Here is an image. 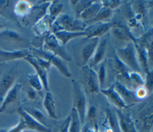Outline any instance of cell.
Segmentation results:
<instances>
[{"label": "cell", "instance_id": "cell-1", "mask_svg": "<svg viewBox=\"0 0 153 132\" xmlns=\"http://www.w3.org/2000/svg\"><path fill=\"white\" fill-rule=\"evenodd\" d=\"M115 55L131 71L140 73L142 72V70L137 56L135 44L133 42L130 41L126 47L117 48Z\"/></svg>", "mask_w": 153, "mask_h": 132}, {"label": "cell", "instance_id": "cell-2", "mask_svg": "<svg viewBox=\"0 0 153 132\" xmlns=\"http://www.w3.org/2000/svg\"><path fill=\"white\" fill-rule=\"evenodd\" d=\"M87 25L81 19H76L66 14H60L52 24L53 33L59 30L83 32Z\"/></svg>", "mask_w": 153, "mask_h": 132}, {"label": "cell", "instance_id": "cell-3", "mask_svg": "<svg viewBox=\"0 0 153 132\" xmlns=\"http://www.w3.org/2000/svg\"><path fill=\"white\" fill-rule=\"evenodd\" d=\"M71 82L72 84L73 91L72 108L76 110L81 124L82 125L85 121L87 110L86 96L78 81L75 79H72Z\"/></svg>", "mask_w": 153, "mask_h": 132}, {"label": "cell", "instance_id": "cell-4", "mask_svg": "<svg viewBox=\"0 0 153 132\" xmlns=\"http://www.w3.org/2000/svg\"><path fill=\"white\" fill-rule=\"evenodd\" d=\"M42 49L59 57L65 62L72 60L71 57L66 51L65 46L59 42L53 32L48 33L45 36Z\"/></svg>", "mask_w": 153, "mask_h": 132}, {"label": "cell", "instance_id": "cell-5", "mask_svg": "<svg viewBox=\"0 0 153 132\" xmlns=\"http://www.w3.org/2000/svg\"><path fill=\"white\" fill-rule=\"evenodd\" d=\"M83 85L85 91L90 94H96L100 91V86L96 71L88 65L81 67Z\"/></svg>", "mask_w": 153, "mask_h": 132}, {"label": "cell", "instance_id": "cell-6", "mask_svg": "<svg viewBox=\"0 0 153 132\" xmlns=\"http://www.w3.org/2000/svg\"><path fill=\"white\" fill-rule=\"evenodd\" d=\"M33 52L35 54H36V56L49 60L51 62V65L55 66L63 75L67 78L71 77L72 73L69 71L67 65L64 60L59 57L43 50L42 48L39 49L33 48Z\"/></svg>", "mask_w": 153, "mask_h": 132}, {"label": "cell", "instance_id": "cell-7", "mask_svg": "<svg viewBox=\"0 0 153 132\" xmlns=\"http://www.w3.org/2000/svg\"><path fill=\"white\" fill-rule=\"evenodd\" d=\"M113 69L117 80L127 88L133 90V87L129 78L130 69L128 68L118 57L116 55L114 56L112 60Z\"/></svg>", "mask_w": 153, "mask_h": 132}, {"label": "cell", "instance_id": "cell-8", "mask_svg": "<svg viewBox=\"0 0 153 132\" xmlns=\"http://www.w3.org/2000/svg\"><path fill=\"white\" fill-rule=\"evenodd\" d=\"M17 112L21 117L26 125V130L35 132H51V130L39 121H36L29 113H27L22 107L17 109Z\"/></svg>", "mask_w": 153, "mask_h": 132}, {"label": "cell", "instance_id": "cell-9", "mask_svg": "<svg viewBox=\"0 0 153 132\" xmlns=\"http://www.w3.org/2000/svg\"><path fill=\"white\" fill-rule=\"evenodd\" d=\"M114 22H100L91 24L87 26L84 32L87 33V39L99 38L104 35L112 27Z\"/></svg>", "mask_w": 153, "mask_h": 132}, {"label": "cell", "instance_id": "cell-10", "mask_svg": "<svg viewBox=\"0 0 153 132\" xmlns=\"http://www.w3.org/2000/svg\"><path fill=\"white\" fill-rule=\"evenodd\" d=\"M22 85L20 83L14 84L8 91L0 106V113L5 112L8 108L17 102Z\"/></svg>", "mask_w": 153, "mask_h": 132}, {"label": "cell", "instance_id": "cell-11", "mask_svg": "<svg viewBox=\"0 0 153 132\" xmlns=\"http://www.w3.org/2000/svg\"><path fill=\"white\" fill-rule=\"evenodd\" d=\"M113 84L115 90L127 105L131 107L139 101L134 90L127 88L117 80Z\"/></svg>", "mask_w": 153, "mask_h": 132}, {"label": "cell", "instance_id": "cell-12", "mask_svg": "<svg viewBox=\"0 0 153 132\" xmlns=\"http://www.w3.org/2000/svg\"><path fill=\"white\" fill-rule=\"evenodd\" d=\"M25 60L30 65L33 66V67L35 69L36 72V74L39 76L43 88L45 89L46 91H49V87H48V70L41 65L37 60L36 57L35 56H32V54H29L26 57L23 59Z\"/></svg>", "mask_w": 153, "mask_h": 132}, {"label": "cell", "instance_id": "cell-13", "mask_svg": "<svg viewBox=\"0 0 153 132\" xmlns=\"http://www.w3.org/2000/svg\"><path fill=\"white\" fill-rule=\"evenodd\" d=\"M99 92L103 94L108 101L116 108V109H122L130 107L127 105L123 100L120 96L115 90L113 84L107 88H100Z\"/></svg>", "mask_w": 153, "mask_h": 132}, {"label": "cell", "instance_id": "cell-14", "mask_svg": "<svg viewBox=\"0 0 153 132\" xmlns=\"http://www.w3.org/2000/svg\"><path fill=\"white\" fill-rule=\"evenodd\" d=\"M115 114L121 132H139L128 113H125L121 109H116Z\"/></svg>", "mask_w": 153, "mask_h": 132}, {"label": "cell", "instance_id": "cell-15", "mask_svg": "<svg viewBox=\"0 0 153 132\" xmlns=\"http://www.w3.org/2000/svg\"><path fill=\"white\" fill-rule=\"evenodd\" d=\"M107 38L104 36L99 40L95 52L88 63V65L91 67L99 65L103 60L106 53Z\"/></svg>", "mask_w": 153, "mask_h": 132}, {"label": "cell", "instance_id": "cell-16", "mask_svg": "<svg viewBox=\"0 0 153 132\" xmlns=\"http://www.w3.org/2000/svg\"><path fill=\"white\" fill-rule=\"evenodd\" d=\"M139 118L140 121L142 129L146 132H151L153 122L152 106L149 105L144 107L139 113Z\"/></svg>", "mask_w": 153, "mask_h": 132}, {"label": "cell", "instance_id": "cell-17", "mask_svg": "<svg viewBox=\"0 0 153 132\" xmlns=\"http://www.w3.org/2000/svg\"><path fill=\"white\" fill-rule=\"evenodd\" d=\"M111 30L118 39L121 41H132L134 44H136V41L131 34L128 30V29L125 27V26L120 24L117 22H114L113 26L111 28Z\"/></svg>", "mask_w": 153, "mask_h": 132}, {"label": "cell", "instance_id": "cell-18", "mask_svg": "<svg viewBox=\"0 0 153 132\" xmlns=\"http://www.w3.org/2000/svg\"><path fill=\"white\" fill-rule=\"evenodd\" d=\"M30 54L27 50H19L13 51H7L0 49V62H5L16 59H24Z\"/></svg>", "mask_w": 153, "mask_h": 132}, {"label": "cell", "instance_id": "cell-19", "mask_svg": "<svg viewBox=\"0 0 153 132\" xmlns=\"http://www.w3.org/2000/svg\"><path fill=\"white\" fill-rule=\"evenodd\" d=\"M23 41L22 37L15 31L4 30L0 32V45H13Z\"/></svg>", "mask_w": 153, "mask_h": 132}, {"label": "cell", "instance_id": "cell-20", "mask_svg": "<svg viewBox=\"0 0 153 132\" xmlns=\"http://www.w3.org/2000/svg\"><path fill=\"white\" fill-rule=\"evenodd\" d=\"M99 38H91L90 41L83 48L82 50V65H87L90 60L93 57L99 44Z\"/></svg>", "mask_w": 153, "mask_h": 132}, {"label": "cell", "instance_id": "cell-21", "mask_svg": "<svg viewBox=\"0 0 153 132\" xmlns=\"http://www.w3.org/2000/svg\"><path fill=\"white\" fill-rule=\"evenodd\" d=\"M59 42L63 45L66 44L72 39L78 38L80 36H87L85 32H70L66 30H59L53 33Z\"/></svg>", "mask_w": 153, "mask_h": 132}, {"label": "cell", "instance_id": "cell-22", "mask_svg": "<svg viewBox=\"0 0 153 132\" xmlns=\"http://www.w3.org/2000/svg\"><path fill=\"white\" fill-rule=\"evenodd\" d=\"M43 105L50 118L53 119H57L54 97L50 91H47L45 94L43 100Z\"/></svg>", "mask_w": 153, "mask_h": 132}, {"label": "cell", "instance_id": "cell-23", "mask_svg": "<svg viewBox=\"0 0 153 132\" xmlns=\"http://www.w3.org/2000/svg\"><path fill=\"white\" fill-rule=\"evenodd\" d=\"M14 76L11 73L4 75L0 81V106L6 94L14 84Z\"/></svg>", "mask_w": 153, "mask_h": 132}, {"label": "cell", "instance_id": "cell-24", "mask_svg": "<svg viewBox=\"0 0 153 132\" xmlns=\"http://www.w3.org/2000/svg\"><path fill=\"white\" fill-rule=\"evenodd\" d=\"M103 7L102 1H95L93 2L79 16L81 20L86 22L93 19Z\"/></svg>", "mask_w": 153, "mask_h": 132}, {"label": "cell", "instance_id": "cell-25", "mask_svg": "<svg viewBox=\"0 0 153 132\" xmlns=\"http://www.w3.org/2000/svg\"><path fill=\"white\" fill-rule=\"evenodd\" d=\"M135 47L137 51V54H138V61L140 65V66L144 70L145 73H146L150 70L149 66V57L148 52L146 49L142 47H140L137 44H135Z\"/></svg>", "mask_w": 153, "mask_h": 132}, {"label": "cell", "instance_id": "cell-26", "mask_svg": "<svg viewBox=\"0 0 153 132\" xmlns=\"http://www.w3.org/2000/svg\"><path fill=\"white\" fill-rule=\"evenodd\" d=\"M112 10H111L107 7H102L97 15L93 19L84 22L87 25L88 24H93L96 22H109L108 20L112 17Z\"/></svg>", "mask_w": 153, "mask_h": 132}, {"label": "cell", "instance_id": "cell-27", "mask_svg": "<svg viewBox=\"0 0 153 132\" xmlns=\"http://www.w3.org/2000/svg\"><path fill=\"white\" fill-rule=\"evenodd\" d=\"M62 10L63 4L59 2V1H54L50 4L48 7L49 14L47 15L50 24H53L57 16L60 14V13Z\"/></svg>", "mask_w": 153, "mask_h": 132}, {"label": "cell", "instance_id": "cell-28", "mask_svg": "<svg viewBox=\"0 0 153 132\" xmlns=\"http://www.w3.org/2000/svg\"><path fill=\"white\" fill-rule=\"evenodd\" d=\"M71 121L69 127L68 132H82V125L76 110L74 108H72L71 115Z\"/></svg>", "mask_w": 153, "mask_h": 132}, {"label": "cell", "instance_id": "cell-29", "mask_svg": "<svg viewBox=\"0 0 153 132\" xmlns=\"http://www.w3.org/2000/svg\"><path fill=\"white\" fill-rule=\"evenodd\" d=\"M32 9V5L30 3L25 1H20L16 4L14 12L20 16H23L26 15Z\"/></svg>", "mask_w": 153, "mask_h": 132}, {"label": "cell", "instance_id": "cell-30", "mask_svg": "<svg viewBox=\"0 0 153 132\" xmlns=\"http://www.w3.org/2000/svg\"><path fill=\"white\" fill-rule=\"evenodd\" d=\"M23 109L27 113H29L31 116H32L34 119H35L36 121L46 125L45 124V116L43 113L41 111H40L39 109L33 107H27L24 108H23Z\"/></svg>", "mask_w": 153, "mask_h": 132}, {"label": "cell", "instance_id": "cell-31", "mask_svg": "<svg viewBox=\"0 0 153 132\" xmlns=\"http://www.w3.org/2000/svg\"><path fill=\"white\" fill-rule=\"evenodd\" d=\"M27 77L29 84L32 89L35 90L37 92L41 91L43 89L42 82L39 76L36 73L29 74L27 75Z\"/></svg>", "mask_w": 153, "mask_h": 132}, {"label": "cell", "instance_id": "cell-32", "mask_svg": "<svg viewBox=\"0 0 153 132\" xmlns=\"http://www.w3.org/2000/svg\"><path fill=\"white\" fill-rule=\"evenodd\" d=\"M94 1L88 0H81V1H75V2L72 3L74 6L76 15L79 17V15L85 11L93 2Z\"/></svg>", "mask_w": 153, "mask_h": 132}, {"label": "cell", "instance_id": "cell-33", "mask_svg": "<svg viewBox=\"0 0 153 132\" xmlns=\"http://www.w3.org/2000/svg\"><path fill=\"white\" fill-rule=\"evenodd\" d=\"M106 62L107 60L104 59L99 65V68L98 70L97 74V78L99 80L100 89L102 88L103 85H104L106 78Z\"/></svg>", "mask_w": 153, "mask_h": 132}, {"label": "cell", "instance_id": "cell-34", "mask_svg": "<svg viewBox=\"0 0 153 132\" xmlns=\"http://www.w3.org/2000/svg\"><path fill=\"white\" fill-rule=\"evenodd\" d=\"M128 76L133 88L136 89L138 87L144 85V79H143L140 73L130 71L129 72Z\"/></svg>", "mask_w": 153, "mask_h": 132}, {"label": "cell", "instance_id": "cell-35", "mask_svg": "<svg viewBox=\"0 0 153 132\" xmlns=\"http://www.w3.org/2000/svg\"><path fill=\"white\" fill-rule=\"evenodd\" d=\"M106 113L109 121L111 129L112 130V132H121L115 113H114L112 110L108 109L106 110Z\"/></svg>", "mask_w": 153, "mask_h": 132}, {"label": "cell", "instance_id": "cell-36", "mask_svg": "<svg viewBox=\"0 0 153 132\" xmlns=\"http://www.w3.org/2000/svg\"><path fill=\"white\" fill-rule=\"evenodd\" d=\"M50 24L48 17L44 16L42 19L38 20L35 25V30L39 34L44 33L48 28V25Z\"/></svg>", "mask_w": 153, "mask_h": 132}, {"label": "cell", "instance_id": "cell-37", "mask_svg": "<svg viewBox=\"0 0 153 132\" xmlns=\"http://www.w3.org/2000/svg\"><path fill=\"white\" fill-rule=\"evenodd\" d=\"M152 70L151 69L146 73V79H144L143 85L149 94H151L152 91Z\"/></svg>", "mask_w": 153, "mask_h": 132}, {"label": "cell", "instance_id": "cell-38", "mask_svg": "<svg viewBox=\"0 0 153 132\" xmlns=\"http://www.w3.org/2000/svg\"><path fill=\"white\" fill-rule=\"evenodd\" d=\"M26 130V127L25 124V122L23 119L21 117H20V119L17 124L15 126L11 127V128L8 130L7 129V132H23Z\"/></svg>", "mask_w": 153, "mask_h": 132}, {"label": "cell", "instance_id": "cell-39", "mask_svg": "<svg viewBox=\"0 0 153 132\" xmlns=\"http://www.w3.org/2000/svg\"><path fill=\"white\" fill-rule=\"evenodd\" d=\"M134 92H135L136 96L139 100L146 98L149 95L148 91L146 90V89L145 88L143 85L138 87L136 89Z\"/></svg>", "mask_w": 153, "mask_h": 132}, {"label": "cell", "instance_id": "cell-40", "mask_svg": "<svg viewBox=\"0 0 153 132\" xmlns=\"http://www.w3.org/2000/svg\"><path fill=\"white\" fill-rule=\"evenodd\" d=\"M103 7H107L111 10L117 8L121 4L120 1H102Z\"/></svg>", "mask_w": 153, "mask_h": 132}, {"label": "cell", "instance_id": "cell-41", "mask_svg": "<svg viewBox=\"0 0 153 132\" xmlns=\"http://www.w3.org/2000/svg\"><path fill=\"white\" fill-rule=\"evenodd\" d=\"M70 121H71V117L70 116H68L67 118H65V119L63 121V122L60 125V127L59 128L58 132H68Z\"/></svg>", "mask_w": 153, "mask_h": 132}, {"label": "cell", "instance_id": "cell-42", "mask_svg": "<svg viewBox=\"0 0 153 132\" xmlns=\"http://www.w3.org/2000/svg\"><path fill=\"white\" fill-rule=\"evenodd\" d=\"M96 116V108L94 106H91L90 108H87V113H86V118L88 119H93Z\"/></svg>", "mask_w": 153, "mask_h": 132}, {"label": "cell", "instance_id": "cell-43", "mask_svg": "<svg viewBox=\"0 0 153 132\" xmlns=\"http://www.w3.org/2000/svg\"><path fill=\"white\" fill-rule=\"evenodd\" d=\"M27 96L30 100H35L37 97V91L30 88V89L28 90L27 91Z\"/></svg>", "mask_w": 153, "mask_h": 132}, {"label": "cell", "instance_id": "cell-44", "mask_svg": "<svg viewBox=\"0 0 153 132\" xmlns=\"http://www.w3.org/2000/svg\"><path fill=\"white\" fill-rule=\"evenodd\" d=\"M8 1H0V13H2L9 4Z\"/></svg>", "mask_w": 153, "mask_h": 132}, {"label": "cell", "instance_id": "cell-45", "mask_svg": "<svg viewBox=\"0 0 153 132\" xmlns=\"http://www.w3.org/2000/svg\"><path fill=\"white\" fill-rule=\"evenodd\" d=\"M7 129L5 128H0V132H7Z\"/></svg>", "mask_w": 153, "mask_h": 132}, {"label": "cell", "instance_id": "cell-46", "mask_svg": "<svg viewBox=\"0 0 153 132\" xmlns=\"http://www.w3.org/2000/svg\"><path fill=\"white\" fill-rule=\"evenodd\" d=\"M2 26H3V25H2V23H1V21L0 20V30L2 29Z\"/></svg>", "mask_w": 153, "mask_h": 132}, {"label": "cell", "instance_id": "cell-47", "mask_svg": "<svg viewBox=\"0 0 153 132\" xmlns=\"http://www.w3.org/2000/svg\"><path fill=\"white\" fill-rule=\"evenodd\" d=\"M28 131H29V132H35V131H30V130H28ZM23 132H25V130Z\"/></svg>", "mask_w": 153, "mask_h": 132}, {"label": "cell", "instance_id": "cell-48", "mask_svg": "<svg viewBox=\"0 0 153 132\" xmlns=\"http://www.w3.org/2000/svg\"><path fill=\"white\" fill-rule=\"evenodd\" d=\"M151 132H152V131H151Z\"/></svg>", "mask_w": 153, "mask_h": 132}]
</instances>
